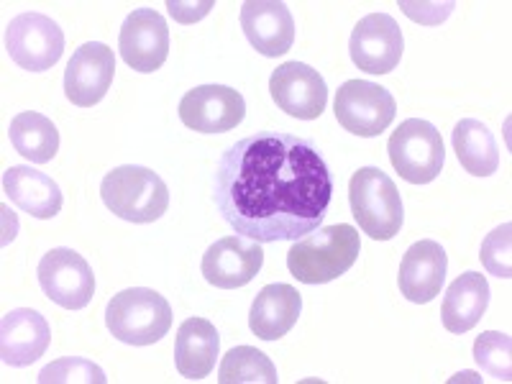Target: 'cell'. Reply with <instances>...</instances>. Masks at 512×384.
<instances>
[{
    "mask_svg": "<svg viewBox=\"0 0 512 384\" xmlns=\"http://www.w3.org/2000/svg\"><path fill=\"white\" fill-rule=\"evenodd\" d=\"M331 198L333 175L318 146L282 131H256L228 146L213 175L221 218L256 244L305 239Z\"/></svg>",
    "mask_w": 512,
    "mask_h": 384,
    "instance_id": "cell-1",
    "label": "cell"
},
{
    "mask_svg": "<svg viewBox=\"0 0 512 384\" xmlns=\"http://www.w3.org/2000/svg\"><path fill=\"white\" fill-rule=\"evenodd\" d=\"M359 251L361 241L354 226H323L295 241L287 254V269L303 285H326L354 267Z\"/></svg>",
    "mask_w": 512,
    "mask_h": 384,
    "instance_id": "cell-2",
    "label": "cell"
},
{
    "mask_svg": "<svg viewBox=\"0 0 512 384\" xmlns=\"http://www.w3.org/2000/svg\"><path fill=\"white\" fill-rule=\"evenodd\" d=\"M100 198L113 216L128 223H154L167 213L169 190L149 167H116L100 182Z\"/></svg>",
    "mask_w": 512,
    "mask_h": 384,
    "instance_id": "cell-3",
    "label": "cell"
},
{
    "mask_svg": "<svg viewBox=\"0 0 512 384\" xmlns=\"http://www.w3.org/2000/svg\"><path fill=\"white\" fill-rule=\"evenodd\" d=\"M105 326L121 344L152 346L172 328V308L159 292L131 287L113 295L105 308Z\"/></svg>",
    "mask_w": 512,
    "mask_h": 384,
    "instance_id": "cell-4",
    "label": "cell"
},
{
    "mask_svg": "<svg viewBox=\"0 0 512 384\" xmlns=\"http://www.w3.org/2000/svg\"><path fill=\"white\" fill-rule=\"evenodd\" d=\"M349 203L356 223L369 239L390 241L400 233L405 210L400 190L379 167H361L349 182Z\"/></svg>",
    "mask_w": 512,
    "mask_h": 384,
    "instance_id": "cell-5",
    "label": "cell"
},
{
    "mask_svg": "<svg viewBox=\"0 0 512 384\" xmlns=\"http://www.w3.org/2000/svg\"><path fill=\"white\" fill-rule=\"evenodd\" d=\"M392 167L410 185H428L441 175L446 162L441 131L423 118H408L390 136L387 144Z\"/></svg>",
    "mask_w": 512,
    "mask_h": 384,
    "instance_id": "cell-6",
    "label": "cell"
},
{
    "mask_svg": "<svg viewBox=\"0 0 512 384\" xmlns=\"http://www.w3.org/2000/svg\"><path fill=\"white\" fill-rule=\"evenodd\" d=\"M336 121L354 136L372 139L390 128L397 116V103L392 93L382 85L367 80L344 82L333 103Z\"/></svg>",
    "mask_w": 512,
    "mask_h": 384,
    "instance_id": "cell-7",
    "label": "cell"
},
{
    "mask_svg": "<svg viewBox=\"0 0 512 384\" xmlns=\"http://www.w3.org/2000/svg\"><path fill=\"white\" fill-rule=\"evenodd\" d=\"M6 52L21 70L47 72L64 52V34L44 13H21L6 29Z\"/></svg>",
    "mask_w": 512,
    "mask_h": 384,
    "instance_id": "cell-8",
    "label": "cell"
},
{
    "mask_svg": "<svg viewBox=\"0 0 512 384\" xmlns=\"http://www.w3.org/2000/svg\"><path fill=\"white\" fill-rule=\"evenodd\" d=\"M39 285L44 295L64 310L88 308L95 295V274L90 264L72 249H52L41 256Z\"/></svg>",
    "mask_w": 512,
    "mask_h": 384,
    "instance_id": "cell-9",
    "label": "cell"
},
{
    "mask_svg": "<svg viewBox=\"0 0 512 384\" xmlns=\"http://www.w3.org/2000/svg\"><path fill=\"white\" fill-rule=\"evenodd\" d=\"M405 39L390 13H369L354 26L349 52L354 64L367 75H387L400 64Z\"/></svg>",
    "mask_w": 512,
    "mask_h": 384,
    "instance_id": "cell-10",
    "label": "cell"
},
{
    "mask_svg": "<svg viewBox=\"0 0 512 384\" xmlns=\"http://www.w3.org/2000/svg\"><path fill=\"white\" fill-rule=\"evenodd\" d=\"M246 116V100L228 85H200L180 100V121L198 134H226Z\"/></svg>",
    "mask_w": 512,
    "mask_h": 384,
    "instance_id": "cell-11",
    "label": "cell"
},
{
    "mask_svg": "<svg viewBox=\"0 0 512 384\" xmlns=\"http://www.w3.org/2000/svg\"><path fill=\"white\" fill-rule=\"evenodd\" d=\"M269 93L280 111L300 121H315L326 111L328 88L318 70L303 62H285L269 77Z\"/></svg>",
    "mask_w": 512,
    "mask_h": 384,
    "instance_id": "cell-12",
    "label": "cell"
},
{
    "mask_svg": "<svg viewBox=\"0 0 512 384\" xmlns=\"http://www.w3.org/2000/svg\"><path fill=\"white\" fill-rule=\"evenodd\" d=\"M123 62L136 72H157L169 57V29L162 13L154 8H136L128 13L118 36Z\"/></svg>",
    "mask_w": 512,
    "mask_h": 384,
    "instance_id": "cell-13",
    "label": "cell"
},
{
    "mask_svg": "<svg viewBox=\"0 0 512 384\" xmlns=\"http://www.w3.org/2000/svg\"><path fill=\"white\" fill-rule=\"evenodd\" d=\"M116 75V57L113 49L103 41H88L72 54L64 70V95L80 108H93L111 90Z\"/></svg>",
    "mask_w": 512,
    "mask_h": 384,
    "instance_id": "cell-14",
    "label": "cell"
},
{
    "mask_svg": "<svg viewBox=\"0 0 512 384\" xmlns=\"http://www.w3.org/2000/svg\"><path fill=\"white\" fill-rule=\"evenodd\" d=\"M264 264L262 244L246 236H226L218 239L203 256V277L218 290H239L254 280Z\"/></svg>",
    "mask_w": 512,
    "mask_h": 384,
    "instance_id": "cell-15",
    "label": "cell"
},
{
    "mask_svg": "<svg viewBox=\"0 0 512 384\" xmlns=\"http://www.w3.org/2000/svg\"><path fill=\"white\" fill-rule=\"evenodd\" d=\"M241 29L262 57H282L295 41V21L280 0H246L241 6Z\"/></svg>",
    "mask_w": 512,
    "mask_h": 384,
    "instance_id": "cell-16",
    "label": "cell"
},
{
    "mask_svg": "<svg viewBox=\"0 0 512 384\" xmlns=\"http://www.w3.org/2000/svg\"><path fill=\"white\" fill-rule=\"evenodd\" d=\"M448 269V256L438 241H418L405 251L400 262L397 285L405 300L415 305H425L436 300L443 290Z\"/></svg>",
    "mask_w": 512,
    "mask_h": 384,
    "instance_id": "cell-17",
    "label": "cell"
},
{
    "mask_svg": "<svg viewBox=\"0 0 512 384\" xmlns=\"http://www.w3.org/2000/svg\"><path fill=\"white\" fill-rule=\"evenodd\" d=\"M52 331L47 318L31 308L8 310L0 320V359L8 367H31L47 354Z\"/></svg>",
    "mask_w": 512,
    "mask_h": 384,
    "instance_id": "cell-18",
    "label": "cell"
},
{
    "mask_svg": "<svg viewBox=\"0 0 512 384\" xmlns=\"http://www.w3.org/2000/svg\"><path fill=\"white\" fill-rule=\"evenodd\" d=\"M3 192H6V198L16 208L29 213L31 218H39V221L57 216L64 203L62 190H59V185L52 177L44 175V172H36L31 167H24V164L8 167L3 172Z\"/></svg>",
    "mask_w": 512,
    "mask_h": 384,
    "instance_id": "cell-19",
    "label": "cell"
},
{
    "mask_svg": "<svg viewBox=\"0 0 512 384\" xmlns=\"http://www.w3.org/2000/svg\"><path fill=\"white\" fill-rule=\"evenodd\" d=\"M303 313V297L290 285H267L254 297L249 328L262 341H280L295 328Z\"/></svg>",
    "mask_w": 512,
    "mask_h": 384,
    "instance_id": "cell-20",
    "label": "cell"
},
{
    "mask_svg": "<svg viewBox=\"0 0 512 384\" xmlns=\"http://www.w3.org/2000/svg\"><path fill=\"white\" fill-rule=\"evenodd\" d=\"M218 351H221V338L216 326L205 318H187L175 341L177 372L190 382H200L216 369Z\"/></svg>",
    "mask_w": 512,
    "mask_h": 384,
    "instance_id": "cell-21",
    "label": "cell"
},
{
    "mask_svg": "<svg viewBox=\"0 0 512 384\" xmlns=\"http://www.w3.org/2000/svg\"><path fill=\"white\" fill-rule=\"evenodd\" d=\"M489 305V282L479 272H464L448 285L441 315L448 333H466L477 326Z\"/></svg>",
    "mask_w": 512,
    "mask_h": 384,
    "instance_id": "cell-22",
    "label": "cell"
},
{
    "mask_svg": "<svg viewBox=\"0 0 512 384\" xmlns=\"http://www.w3.org/2000/svg\"><path fill=\"white\" fill-rule=\"evenodd\" d=\"M454 152L461 167L474 177L495 175L500 167V149L495 134L477 118H464L454 128Z\"/></svg>",
    "mask_w": 512,
    "mask_h": 384,
    "instance_id": "cell-23",
    "label": "cell"
},
{
    "mask_svg": "<svg viewBox=\"0 0 512 384\" xmlns=\"http://www.w3.org/2000/svg\"><path fill=\"white\" fill-rule=\"evenodd\" d=\"M11 144L31 164H47L59 152V131L47 116L34 111L18 113L8 128Z\"/></svg>",
    "mask_w": 512,
    "mask_h": 384,
    "instance_id": "cell-24",
    "label": "cell"
},
{
    "mask_svg": "<svg viewBox=\"0 0 512 384\" xmlns=\"http://www.w3.org/2000/svg\"><path fill=\"white\" fill-rule=\"evenodd\" d=\"M221 384H277V369L264 351L254 346H236L228 351L218 369Z\"/></svg>",
    "mask_w": 512,
    "mask_h": 384,
    "instance_id": "cell-25",
    "label": "cell"
},
{
    "mask_svg": "<svg viewBox=\"0 0 512 384\" xmlns=\"http://www.w3.org/2000/svg\"><path fill=\"white\" fill-rule=\"evenodd\" d=\"M474 359L482 372L497 382L512 379V338L507 333L487 331L474 341Z\"/></svg>",
    "mask_w": 512,
    "mask_h": 384,
    "instance_id": "cell-26",
    "label": "cell"
},
{
    "mask_svg": "<svg viewBox=\"0 0 512 384\" xmlns=\"http://www.w3.org/2000/svg\"><path fill=\"white\" fill-rule=\"evenodd\" d=\"M41 384H105L108 377H105L103 369L98 364H93L90 359H82V356H67V359L52 361L49 367L41 369L39 374Z\"/></svg>",
    "mask_w": 512,
    "mask_h": 384,
    "instance_id": "cell-27",
    "label": "cell"
},
{
    "mask_svg": "<svg viewBox=\"0 0 512 384\" xmlns=\"http://www.w3.org/2000/svg\"><path fill=\"white\" fill-rule=\"evenodd\" d=\"M512 226L510 223H502L500 228H495L492 233H487V239L482 241V251H479V259H482L484 269L489 274H495L500 280H510L512 277Z\"/></svg>",
    "mask_w": 512,
    "mask_h": 384,
    "instance_id": "cell-28",
    "label": "cell"
},
{
    "mask_svg": "<svg viewBox=\"0 0 512 384\" xmlns=\"http://www.w3.org/2000/svg\"><path fill=\"white\" fill-rule=\"evenodd\" d=\"M167 8L177 21L192 24V21H200L203 16H208V11L213 8V0H205V3H175V0H169Z\"/></svg>",
    "mask_w": 512,
    "mask_h": 384,
    "instance_id": "cell-29",
    "label": "cell"
}]
</instances>
